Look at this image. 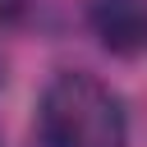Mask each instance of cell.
<instances>
[{
  "label": "cell",
  "mask_w": 147,
  "mask_h": 147,
  "mask_svg": "<svg viewBox=\"0 0 147 147\" xmlns=\"http://www.w3.org/2000/svg\"><path fill=\"white\" fill-rule=\"evenodd\" d=\"M37 119L46 147H129V115L119 92L83 69H64L46 83Z\"/></svg>",
  "instance_id": "1"
},
{
  "label": "cell",
  "mask_w": 147,
  "mask_h": 147,
  "mask_svg": "<svg viewBox=\"0 0 147 147\" xmlns=\"http://www.w3.org/2000/svg\"><path fill=\"white\" fill-rule=\"evenodd\" d=\"M87 28L110 55H142L147 51V0H87Z\"/></svg>",
  "instance_id": "2"
},
{
  "label": "cell",
  "mask_w": 147,
  "mask_h": 147,
  "mask_svg": "<svg viewBox=\"0 0 147 147\" xmlns=\"http://www.w3.org/2000/svg\"><path fill=\"white\" fill-rule=\"evenodd\" d=\"M28 9V0H0V23H9V18H18Z\"/></svg>",
  "instance_id": "3"
}]
</instances>
